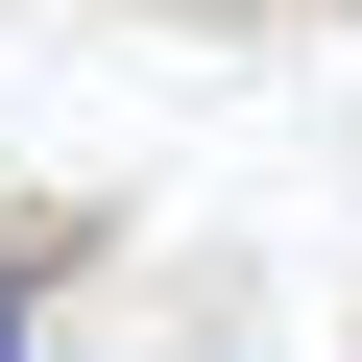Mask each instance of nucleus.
I'll return each mask as SVG.
<instances>
[{
    "mask_svg": "<svg viewBox=\"0 0 362 362\" xmlns=\"http://www.w3.org/2000/svg\"><path fill=\"white\" fill-rule=\"evenodd\" d=\"M97 266V218H0V362H49V290Z\"/></svg>",
    "mask_w": 362,
    "mask_h": 362,
    "instance_id": "obj_1",
    "label": "nucleus"
}]
</instances>
